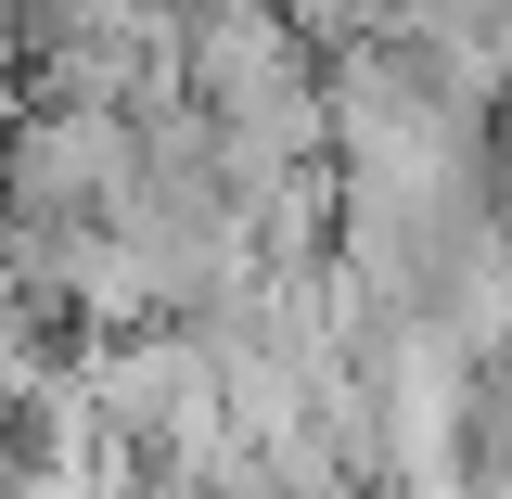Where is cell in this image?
<instances>
[{"instance_id":"1","label":"cell","mask_w":512,"mask_h":499,"mask_svg":"<svg viewBox=\"0 0 512 499\" xmlns=\"http://www.w3.org/2000/svg\"><path fill=\"white\" fill-rule=\"evenodd\" d=\"M13 90L26 103H90V116H154L192 90L180 0H13Z\"/></svg>"},{"instance_id":"2","label":"cell","mask_w":512,"mask_h":499,"mask_svg":"<svg viewBox=\"0 0 512 499\" xmlns=\"http://www.w3.org/2000/svg\"><path fill=\"white\" fill-rule=\"evenodd\" d=\"M128 192V116L26 103L0 128V231H103Z\"/></svg>"},{"instance_id":"3","label":"cell","mask_w":512,"mask_h":499,"mask_svg":"<svg viewBox=\"0 0 512 499\" xmlns=\"http://www.w3.org/2000/svg\"><path fill=\"white\" fill-rule=\"evenodd\" d=\"M180 13H192V0H180Z\"/></svg>"}]
</instances>
